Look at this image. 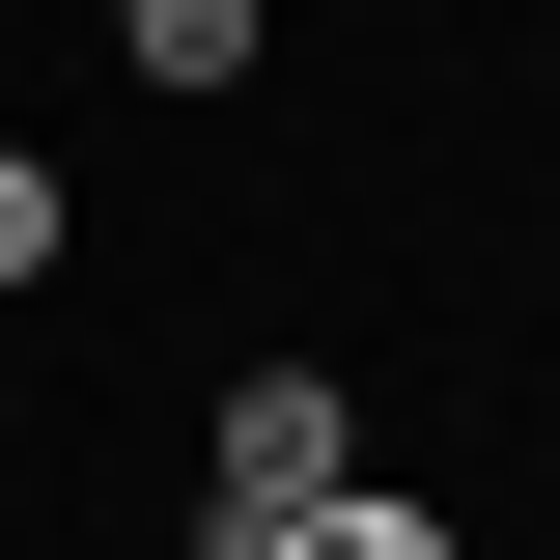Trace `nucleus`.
<instances>
[{
	"instance_id": "nucleus-1",
	"label": "nucleus",
	"mask_w": 560,
	"mask_h": 560,
	"mask_svg": "<svg viewBox=\"0 0 560 560\" xmlns=\"http://www.w3.org/2000/svg\"><path fill=\"white\" fill-rule=\"evenodd\" d=\"M364 477V420L308 393V364H253V393H224V504H337Z\"/></svg>"
},
{
	"instance_id": "nucleus-2",
	"label": "nucleus",
	"mask_w": 560,
	"mask_h": 560,
	"mask_svg": "<svg viewBox=\"0 0 560 560\" xmlns=\"http://www.w3.org/2000/svg\"><path fill=\"white\" fill-rule=\"evenodd\" d=\"M140 84H253V0H140Z\"/></svg>"
},
{
	"instance_id": "nucleus-3",
	"label": "nucleus",
	"mask_w": 560,
	"mask_h": 560,
	"mask_svg": "<svg viewBox=\"0 0 560 560\" xmlns=\"http://www.w3.org/2000/svg\"><path fill=\"white\" fill-rule=\"evenodd\" d=\"M280 560H448V533H420V504H364V477H337V504H280Z\"/></svg>"
},
{
	"instance_id": "nucleus-4",
	"label": "nucleus",
	"mask_w": 560,
	"mask_h": 560,
	"mask_svg": "<svg viewBox=\"0 0 560 560\" xmlns=\"http://www.w3.org/2000/svg\"><path fill=\"white\" fill-rule=\"evenodd\" d=\"M0 280H57V140H0Z\"/></svg>"
}]
</instances>
